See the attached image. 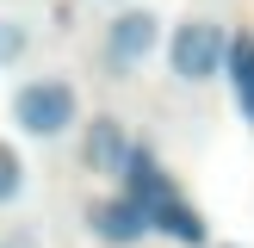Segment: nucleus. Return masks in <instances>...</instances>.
Returning <instances> with one entry per match:
<instances>
[{
  "mask_svg": "<svg viewBox=\"0 0 254 248\" xmlns=\"http://www.w3.org/2000/svg\"><path fill=\"white\" fill-rule=\"evenodd\" d=\"M217 248H236V242H217Z\"/></svg>",
  "mask_w": 254,
  "mask_h": 248,
  "instance_id": "12",
  "label": "nucleus"
},
{
  "mask_svg": "<svg viewBox=\"0 0 254 248\" xmlns=\"http://www.w3.org/2000/svg\"><path fill=\"white\" fill-rule=\"evenodd\" d=\"M223 74H230V93H236V106H242V118L254 124V31H230Z\"/></svg>",
  "mask_w": 254,
  "mask_h": 248,
  "instance_id": "8",
  "label": "nucleus"
},
{
  "mask_svg": "<svg viewBox=\"0 0 254 248\" xmlns=\"http://www.w3.org/2000/svg\"><path fill=\"white\" fill-rule=\"evenodd\" d=\"M223 56H230V25L205 19V12H192L168 31V74L180 87H211L223 74Z\"/></svg>",
  "mask_w": 254,
  "mask_h": 248,
  "instance_id": "2",
  "label": "nucleus"
},
{
  "mask_svg": "<svg viewBox=\"0 0 254 248\" xmlns=\"http://www.w3.org/2000/svg\"><path fill=\"white\" fill-rule=\"evenodd\" d=\"M161 50V12L149 6H124L106 19V37H99V62H106V74H136L149 56Z\"/></svg>",
  "mask_w": 254,
  "mask_h": 248,
  "instance_id": "3",
  "label": "nucleus"
},
{
  "mask_svg": "<svg viewBox=\"0 0 254 248\" xmlns=\"http://www.w3.org/2000/svg\"><path fill=\"white\" fill-rule=\"evenodd\" d=\"M118 192H130L136 205H161V198L168 192H180V186H174V174L161 168L155 161V149H143V143H130V155H124V174H118Z\"/></svg>",
  "mask_w": 254,
  "mask_h": 248,
  "instance_id": "7",
  "label": "nucleus"
},
{
  "mask_svg": "<svg viewBox=\"0 0 254 248\" xmlns=\"http://www.w3.org/2000/svg\"><path fill=\"white\" fill-rule=\"evenodd\" d=\"M0 248H19V242H0Z\"/></svg>",
  "mask_w": 254,
  "mask_h": 248,
  "instance_id": "11",
  "label": "nucleus"
},
{
  "mask_svg": "<svg viewBox=\"0 0 254 248\" xmlns=\"http://www.w3.org/2000/svg\"><path fill=\"white\" fill-rule=\"evenodd\" d=\"M25 56H31V25L12 19V12H0V68H19Z\"/></svg>",
  "mask_w": 254,
  "mask_h": 248,
  "instance_id": "10",
  "label": "nucleus"
},
{
  "mask_svg": "<svg viewBox=\"0 0 254 248\" xmlns=\"http://www.w3.org/2000/svg\"><path fill=\"white\" fill-rule=\"evenodd\" d=\"M25 186H31V168H25V155L6 143V136H0V211H6V205H19V198H25Z\"/></svg>",
  "mask_w": 254,
  "mask_h": 248,
  "instance_id": "9",
  "label": "nucleus"
},
{
  "mask_svg": "<svg viewBox=\"0 0 254 248\" xmlns=\"http://www.w3.org/2000/svg\"><path fill=\"white\" fill-rule=\"evenodd\" d=\"M149 236H168L180 248H211V223L186 192H168L161 205H149Z\"/></svg>",
  "mask_w": 254,
  "mask_h": 248,
  "instance_id": "6",
  "label": "nucleus"
},
{
  "mask_svg": "<svg viewBox=\"0 0 254 248\" xmlns=\"http://www.w3.org/2000/svg\"><path fill=\"white\" fill-rule=\"evenodd\" d=\"M124 155H130V130H124V118H112V112L81 118V168L87 174L118 180V174H124Z\"/></svg>",
  "mask_w": 254,
  "mask_h": 248,
  "instance_id": "5",
  "label": "nucleus"
},
{
  "mask_svg": "<svg viewBox=\"0 0 254 248\" xmlns=\"http://www.w3.org/2000/svg\"><path fill=\"white\" fill-rule=\"evenodd\" d=\"M87 230H93V242H106V248H136V242H149V211L136 205L130 192L112 186L106 198L87 205Z\"/></svg>",
  "mask_w": 254,
  "mask_h": 248,
  "instance_id": "4",
  "label": "nucleus"
},
{
  "mask_svg": "<svg viewBox=\"0 0 254 248\" xmlns=\"http://www.w3.org/2000/svg\"><path fill=\"white\" fill-rule=\"evenodd\" d=\"M6 118L19 124V136H31V143H56V136L81 130V93H74V81H62V74H31V81L12 87Z\"/></svg>",
  "mask_w": 254,
  "mask_h": 248,
  "instance_id": "1",
  "label": "nucleus"
}]
</instances>
